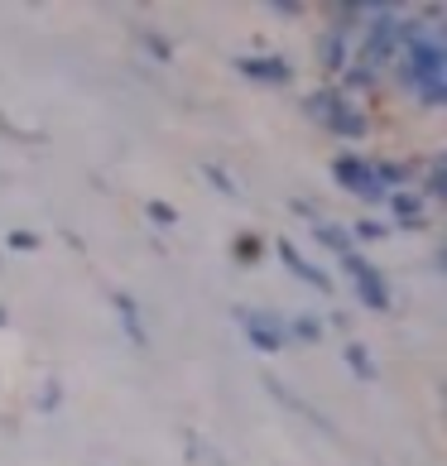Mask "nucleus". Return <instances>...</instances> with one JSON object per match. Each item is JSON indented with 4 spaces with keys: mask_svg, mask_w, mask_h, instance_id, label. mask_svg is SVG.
<instances>
[{
    "mask_svg": "<svg viewBox=\"0 0 447 466\" xmlns=\"http://www.w3.org/2000/svg\"><path fill=\"white\" fill-rule=\"evenodd\" d=\"M341 265H347V274L356 279V289H361V299H366V303H375V308H385V303H390L385 279H381V274H375L366 260H361L356 250H347V255H341Z\"/></svg>",
    "mask_w": 447,
    "mask_h": 466,
    "instance_id": "nucleus-1",
    "label": "nucleus"
},
{
    "mask_svg": "<svg viewBox=\"0 0 447 466\" xmlns=\"http://www.w3.org/2000/svg\"><path fill=\"white\" fill-rule=\"evenodd\" d=\"M337 174H341V183L351 187V193H361V198H385V187L375 183V168L371 164H361V159H337Z\"/></svg>",
    "mask_w": 447,
    "mask_h": 466,
    "instance_id": "nucleus-2",
    "label": "nucleus"
},
{
    "mask_svg": "<svg viewBox=\"0 0 447 466\" xmlns=\"http://www.w3.org/2000/svg\"><path fill=\"white\" fill-rule=\"evenodd\" d=\"M318 111L328 116V126L332 130H341V135H361V120L341 106V96H318Z\"/></svg>",
    "mask_w": 447,
    "mask_h": 466,
    "instance_id": "nucleus-3",
    "label": "nucleus"
},
{
    "mask_svg": "<svg viewBox=\"0 0 447 466\" xmlns=\"http://www.w3.org/2000/svg\"><path fill=\"white\" fill-rule=\"evenodd\" d=\"M279 255H284V265H289V269H294V274H303V279H308V284H318V289H328V274H322V269H313V265H308V260H299V250H294V246H279Z\"/></svg>",
    "mask_w": 447,
    "mask_h": 466,
    "instance_id": "nucleus-4",
    "label": "nucleus"
},
{
    "mask_svg": "<svg viewBox=\"0 0 447 466\" xmlns=\"http://www.w3.org/2000/svg\"><path fill=\"white\" fill-rule=\"evenodd\" d=\"M250 341H260L265 351L279 347V322L274 318H250Z\"/></svg>",
    "mask_w": 447,
    "mask_h": 466,
    "instance_id": "nucleus-5",
    "label": "nucleus"
},
{
    "mask_svg": "<svg viewBox=\"0 0 447 466\" xmlns=\"http://www.w3.org/2000/svg\"><path fill=\"white\" fill-rule=\"evenodd\" d=\"M246 73H255V77H269V82H284V77H289V67H279L274 58H250V63H246Z\"/></svg>",
    "mask_w": 447,
    "mask_h": 466,
    "instance_id": "nucleus-6",
    "label": "nucleus"
},
{
    "mask_svg": "<svg viewBox=\"0 0 447 466\" xmlns=\"http://www.w3.org/2000/svg\"><path fill=\"white\" fill-rule=\"evenodd\" d=\"M394 212H400L404 227H419V221H423V202L419 198H394Z\"/></svg>",
    "mask_w": 447,
    "mask_h": 466,
    "instance_id": "nucleus-7",
    "label": "nucleus"
},
{
    "mask_svg": "<svg viewBox=\"0 0 447 466\" xmlns=\"http://www.w3.org/2000/svg\"><path fill=\"white\" fill-rule=\"evenodd\" d=\"M318 236H322V240H328V246H337L341 255H347V250H351V240H347V231H337V227H318Z\"/></svg>",
    "mask_w": 447,
    "mask_h": 466,
    "instance_id": "nucleus-8",
    "label": "nucleus"
},
{
    "mask_svg": "<svg viewBox=\"0 0 447 466\" xmlns=\"http://www.w3.org/2000/svg\"><path fill=\"white\" fill-rule=\"evenodd\" d=\"M347 360L356 366V375H371V360H366V351H361V347H347Z\"/></svg>",
    "mask_w": 447,
    "mask_h": 466,
    "instance_id": "nucleus-9",
    "label": "nucleus"
},
{
    "mask_svg": "<svg viewBox=\"0 0 447 466\" xmlns=\"http://www.w3.org/2000/svg\"><path fill=\"white\" fill-rule=\"evenodd\" d=\"M294 332H299L303 341H313V337H318V322H313V318H299V322H294Z\"/></svg>",
    "mask_w": 447,
    "mask_h": 466,
    "instance_id": "nucleus-10",
    "label": "nucleus"
}]
</instances>
